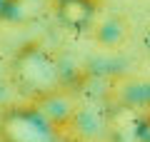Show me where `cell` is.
<instances>
[{
  "label": "cell",
  "instance_id": "obj_1",
  "mask_svg": "<svg viewBox=\"0 0 150 142\" xmlns=\"http://www.w3.org/2000/svg\"><path fill=\"white\" fill-rule=\"evenodd\" d=\"M8 132H10V140L15 142H53V137H50L48 127L43 122L35 120V117H25V115L13 117Z\"/></svg>",
  "mask_w": 150,
  "mask_h": 142
},
{
  "label": "cell",
  "instance_id": "obj_2",
  "mask_svg": "<svg viewBox=\"0 0 150 142\" xmlns=\"http://www.w3.org/2000/svg\"><path fill=\"white\" fill-rule=\"evenodd\" d=\"M90 3L85 0H63L60 3V15L70 22V25H85L90 20Z\"/></svg>",
  "mask_w": 150,
  "mask_h": 142
}]
</instances>
